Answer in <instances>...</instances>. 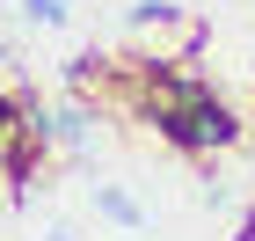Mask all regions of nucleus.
Masks as SVG:
<instances>
[{"label":"nucleus","instance_id":"39448f33","mask_svg":"<svg viewBox=\"0 0 255 241\" xmlns=\"http://www.w3.org/2000/svg\"><path fill=\"white\" fill-rule=\"evenodd\" d=\"M7 124H15V102H7V95H0V132H7Z\"/></svg>","mask_w":255,"mask_h":241},{"label":"nucleus","instance_id":"f03ea898","mask_svg":"<svg viewBox=\"0 0 255 241\" xmlns=\"http://www.w3.org/2000/svg\"><path fill=\"white\" fill-rule=\"evenodd\" d=\"M95 212L117 227H146V212H138V198H124V190H110V183H95Z\"/></svg>","mask_w":255,"mask_h":241},{"label":"nucleus","instance_id":"f257e3e1","mask_svg":"<svg viewBox=\"0 0 255 241\" xmlns=\"http://www.w3.org/2000/svg\"><path fill=\"white\" fill-rule=\"evenodd\" d=\"M160 132H168V139L182 146V154H226V146L241 139V124H234V110H226V102L219 95H204V88H197L190 102H182L175 117L160 124Z\"/></svg>","mask_w":255,"mask_h":241},{"label":"nucleus","instance_id":"7ed1b4c3","mask_svg":"<svg viewBox=\"0 0 255 241\" xmlns=\"http://www.w3.org/2000/svg\"><path fill=\"white\" fill-rule=\"evenodd\" d=\"M22 22H29V29H66L73 7H66V0H22Z\"/></svg>","mask_w":255,"mask_h":241},{"label":"nucleus","instance_id":"20e7f679","mask_svg":"<svg viewBox=\"0 0 255 241\" xmlns=\"http://www.w3.org/2000/svg\"><path fill=\"white\" fill-rule=\"evenodd\" d=\"M153 22H175V7H168V0H138V7H131V29H153Z\"/></svg>","mask_w":255,"mask_h":241}]
</instances>
